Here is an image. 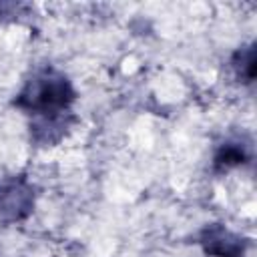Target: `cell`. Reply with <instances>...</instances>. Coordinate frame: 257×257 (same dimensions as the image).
I'll return each mask as SVG.
<instances>
[{
    "label": "cell",
    "mask_w": 257,
    "mask_h": 257,
    "mask_svg": "<svg viewBox=\"0 0 257 257\" xmlns=\"http://www.w3.org/2000/svg\"><path fill=\"white\" fill-rule=\"evenodd\" d=\"M34 207V191L24 179L0 185V221L14 223L30 215Z\"/></svg>",
    "instance_id": "obj_2"
},
{
    "label": "cell",
    "mask_w": 257,
    "mask_h": 257,
    "mask_svg": "<svg viewBox=\"0 0 257 257\" xmlns=\"http://www.w3.org/2000/svg\"><path fill=\"white\" fill-rule=\"evenodd\" d=\"M74 98L76 90L68 76L52 66H44L24 82L14 98V106L32 116L30 131L34 141L52 145L68 128V112Z\"/></svg>",
    "instance_id": "obj_1"
},
{
    "label": "cell",
    "mask_w": 257,
    "mask_h": 257,
    "mask_svg": "<svg viewBox=\"0 0 257 257\" xmlns=\"http://www.w3.org/2000/svg\"><path fill=\"white\" fill-rule=\"evenodd\" d=\"M199 243L203 251L211 257H245L247 249L245 239L229 231L221 223L207 225L199 235Z\"/></svg>",
    "instance_id": "obj_3"
},
{
    "label": "cell",
    "mask_w": 257,
    "mask_h": 257,
    "mask_svg": "<svg viewBox=\"0 0 257 257\" xmlns=\"http://www.w3.org/2000/svg\"><path fill=\"white\" fill-rule=\"evenodd\" d=\"M249 161V149L247 145L239 143V141H229V143H223L217 153H215V159H213V165H215V171L217 173H227L235 167H241Z\"/></svg>",
    "instance_id": "obj_4"
},
{
    "label": "cell",
    "mask_w": 257,
    "mask_h": 257,
    "mask_svg": "<svg viewBox=\"0 0 257 257\" xmlns=\"http://www.w3.org/2000/svg\"><path fill=\"white\" fill-rule=\"evenodd\" d=\"M231 66H233L235 76L239 78V82L251 84V82L255 80V46H253V44L241 46V48L233 54Z\"/></svg>",
    "instance_id": "obj_5"
}]
</instances>
